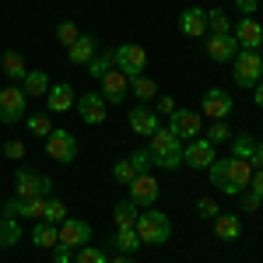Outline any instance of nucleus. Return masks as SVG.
I'll list each match as a JSON object with an SVG mask.
<instances>
[{"mask_svg": "<svg viewBox=\"0 0 263 263\" xmlns=\"http://www.w3.org/2000/svg\"><path fill=\"white\" fill-rule=\"evenodd\" d=\"M207 176H211L214 190H224L228 197H239V193H246V186L253 179V165L246 162V158L228 155V158H214L211 168H207Z\"/></svg>", "mask_w": 263, "mask_h": 263, "instance_id": "nucleus-1", "label": "nucleus"}, {"mask_svg": "<svg viewBox=\"0 0 263 263\" xmlns=\"http://www.w3.org/2000/svg\"><path fill=\"white\" fill-rule=\"evenodd\" d=\"M147 155H151V165H158L165 172L182 168V141L168 126H158V130L147 137Z\"/></svg>", "mask_w": 263, "mask_h": 263, "instance_id": "nucleus-2", "label": "nucleus"}, {"mask_svg": "<svg viewBox=\"0 0 263 263\" xmlns=\"http://www.w3.org/2000/svg\"><path fill=\"white\" fill-rule=\"evenodd\" d=\"M134 232L141 235L144 246H165L168 235H172V221H168V214H162V211H141Z\"/></svg>", "mask_w": 263, "mask_h": 263, "instance_id": "nucleus-3", "label": "nucleus"}, {"mask_svg": "<svg viewBox=\"0 0 263 263\" xmlns=\"http://www.w3.org/2000/svg\"><path fill=\"white\" fill-rule=\"evenodd\" d=\"M232 78L239 88H256V81L263 78V57L260 49H239L232 60Z\"/></svg>", "mask_w": 263, "mask_h": 263, "instance_id": "nucleus-4", "label": "nucleus"}, {"mask_svg": "<svg viewBox=\"0 0 263 263\" xmlns=\"http://www.w3.org/2000/svg\"><path fill=\"white\" fill-rule=\"evenodd\" d=\"M112 60H116V70H123L134 81V78H141L144 67H147V49L137 46V42H123L120 49H112Z\"/></svg>", "mask_w": 263, "mask_h": 263, "instance_id": "nucleus-5", "label": "nucleus"}, {"mask_svg": "<svg viewBox=\"0 0 263 263\" xmlns=\"http://www.w3.org/2000/svg\"><path fill=\"white\" fill-rule=\"evenodd\" d=\"M28 109V95L21 91V84H4L0 88V123H21Z\"/></svg>", "mask_w": 263, "mask_h": 263, "instance_id": "nucleus-6", "label": "nucleus"}, {"mask_svg": "<svg viewBox=\"0 0 263 263\" xmlns=\"http://www.w3.org/2000/svg\"><path fill=\"white\" fill-rule=\"evenodd\" d=\"M168 130H172L182 144L197 141V137L203 134V116L197 112V109H176V112L168 116Z\"/></svg>", "mask_w": 263, "mask_h": 263, "instance_id": "nucleus-7", "label": "nucleus"}, {"mask_svg": "<svg viewBox=\"0 0 263 263\" xmlns=\"http://www.w3.org/2000/svg\"><path fill=\"white\" fill-rule=\"evenodd\" d=\"M49 190H53V182L39 176V172H32V168H18L14 172V197L18 200H32V197H49Z\"/></svg>", "mask_w": 263, "mask_h": 263, "instance_id": "nucleus-8", "label": "nucleus"}, {"mask_svg": "<svg viewBox=\"0 0 263 263\" xmlns=\"http://www.w3.org/2000/svg\"><path fill=\"white\" fill-rule=\"evenodd\" d=\"M46 155H49L53 162H60V165H70L78 158V141H74V134H70V130H53V134L46 137Z\"/></svg>", "mask_w": 263, "mask_h": 263, "instance_id": "nucleus-9", "label": "nucleus"}, {"mask_svg": "<svg viewBox=\"0 0 263 263\" xmlns=\"http://www.w3.org/2000/svg\"><path fill=\"white\" fill-rule=\"evenodd\" d=\"M235 109L232 95L224 88H207L203 91V102H200V116H211V120H228Z\"/></svg>", "mask_w": 263, "mask_h": 263, "instance_id": "nucleus-10", "label": "nucleus"}, {"mask_svg": "<svg viewBox=\"0 0 263 263\" xmlns=\"http://www.w3.org/2000/svg\"><path fill=\"white\" fill-rule=\"evenodd\" d=\"M74 109H78V116H81V123H91V126H99V123H105V112H109V102L102 99L99 91H84L81 99L74 102Z\"/></svg>", "mask_w": 263, "mask_h": 263, "instance_id": "nucleus-11", "label": "nucleus"}, {"mask_svg": "<svg viewBox=\"0 0 263 263\" xmlns=\"http://www.w3.org/2000/svg\"><path fill=\"white\" fill-rule=\"evenodd\" d=\"M91 242V224L81 221V218H63L60 221V242L57 246H67V249H81V246Z\"/></svg>", "mask_w": 263, "mask_h": 263, "instance_id": "nucleus-12", "label": "nucleus"}, {"mask_svg": "<svg viewBox=\"0 0 263 263\" xmlns=\"http://www.w3.org/2000/svg\"><path fill=\"white\" fill-rule=\"evenodd\" d=\"M218 155H214V144L207 141V137H197V141H186L182 144V165H190V168H211Z\"/></svg>", "mask_w": 263, "mask_h": 263, "instance_id": "nucleus-13", "label": "nucleus"}, {"mask_svg": "<svg viewBox=\"0 0 263 263\" xmlns=\"http://www.w3.org/2000/svg\"><path fill=\"white\" fill-rule=\"evenodd\" d=\"M232 39L239 42V49H260L263 46V25L256 18L232 21Z\"/></svg>", "mask_w": 263, "mask_h": 263, "instance_id": "nucleus-14", "label": "nucleus"}, {"mask_svg": "<svg viewBox=\"0 0 263 263\" xmlns=\"http://www.w3.org/2000/svg\"><path fill=\"white\" fill-rule=\"evenodd\" d=\"M158 197H162V186H158V179H155L151 172L134 176V182H130V197H126V200H134L137 207H151Z\"/></svg>", "mask_w": 263, "mask_h": 263, "instance_id": "nucleus-15", "label": "nucleus"}, {"mask_svg": "<svg viewBox=\"0 0 263 263\" xmlns=\"http://www.w3.org/2000/svg\"><path fill=\"white\" fill-rule=\"evenodd\" d=\"M99 84H102L99 95H102L105 102H112V105H120V102L126 99V91H130V78H126L123 70H116V67H112L109 74H102Z\"/></svg>", "mask_w": 263, "mask_h": 263, "instance_id": "nucleus-16", "label": "nucleus"}, {"mask_svg": "<svg viewBox=\"0 0 263 263\" xmlns=\"http://www.w3.org/2000/svg\"><path fill=\"white\" fill-rule=\"evenodd\" d=\"M179 32L186 39H200L207 35V11L203 7H186L179 14Z\"/></svg>", "mask_w": 263, "mask_h": 263, "instance_id": "nucleus-17", "label": "nucleus"}, {"mask_svg": "<svg viewBox=\"0 0 263 263\" xmlns=\"http://www.w3.org/2000/svg\"><path fill=\"white\" fill-rule=\"evenodd\" d=\"M126 120H130V130H134V134H141V137H151V134L158 130V112H155V109H147V105H141V102L130 109V116H126Z\"/></svg>", "mask_w": 263, "mask_h": 263, "instance_id": "nucleus-18", "label": "nucleus"}, {"mask_svg": "<svg viewBox=\"0 0 263 263\" xmlns=\"http://www.w3.org/2000/svg\"><path fill=\"white\" fill-rule=\"evenodd\" d=\"M74 88L67 81H60V84H49V91H46V109L49 112H70L74 109Z\"/></svg>", "mask_w": 263, "mask_h": 263, "instance_id": "nucleus-19", "label": "nucleus"}, {"mask_svg": "<svg viewBox=\"0 0 263 263\" xmlns=\"http://www.w3.org/2000/svg\"><path fill=\"white\" fill-rule=\"evenodd\" d=\"M239 53V42L232 35H207V57L214 63H232Z\"/></svg>", "mask_w": 263, "mask_h": 263, "instance_id": "nucleus-20", "label": "nucleus"}, {"mask_svg": "<svg viewBox=\"0 0 263 263\" xmlns=\"http://www.w3.org/2000/svg\"><path fill=\"white\" fill-rule=\"evenodd\" d=\"M0 70H4V78H11V81H25L28 78V63L21 57L18 49H4L0 53Z\"/></svg>", "mask_w": 263, "mask_h": 263, "instance_id": "nucleus-21", "label": "nucleus"}, {"mask_svg": "<svg viewBox=\"0 0 263 263\" xmlns=\"http://www.w3.org/2000/svg\"><path fill=\"white\" fill-rule=\"evenodd\" d=\"M95 53H99V42H95V35H81V39H78L74 46H70V49H67V60L78 63V67H88Z\"/></svg>", "mask_w": 263, "mask_h": 263, "instance_id": "nucleus-22", "label": "nucleus"}, {"mask_svg": "<svg viewBox=\"0 0 263 263\" xmlns=\"http://www.w3.org/2000/svg\"><path fill=\"white\" fill-rule=\"evenodd\" d=\"M49 74L46 70H28V78L21 81V91L28 95V99H46V91H49Z\"/></svg>", "mask_w": 263, "mask_h": 263, "instance_id": "nucleus-23", "label": "nucleus"}, {"mask_svg": "<svg viewBox=\"0 0 263 263\" xmlns=\"http://www.w3.org/2000/svg\"><path fill=\"white\" fill-rule=\"evenodd\" d=\"M137 218H141V207L134 200H120L112 207V224H116V228H134Z\"/></svg>", "mask_w": 263, "mask_h": 263, "instance_id": "nucleus-24", "label": "nucleus"}, {"mask_svg": "<svg viewBox=\"0 0 263 263\" xmlns=\"http://www.w3.org/2000/svg\"><path fill=\"white\" fill-rule=\"evenodd\" d=\"M214 235L232 242V239H239V235H242V221H239L235 214H218V218H214Z\"/></svg>", "mask_w": 263, "mask_h": 263, "instance_id": "nucleus-25", "label": "nucleus"}, {"mask_svg": "<svg viewBox=\"0 0 263 263\" xmlns=\"http://www.w3.org/2000/svg\"><path fill=\"white\" fill-rule=\"evenodd\" d=\"M112 249L123 253V256H130V253L141 249V235H137L134 228H116V235H112Z\"/></svg>", "mask_w": 263, "mask_h": 263, "instance_id": "nucleus-26", "label": "nucleus"}, {"mask_svg": "<svg viewBox=\"0 0 263 263\" xmlns=\"http://www.w3.org/2000/svg\"><path fill=\"white\" fill-rule=\"evenodd\" d=\"M21 242V224L11 214H0V249H11Z\"/></svg>", "mask_w": 263, "mask_h": 263, "instance_id": "nucleus-27", "label": "nucleus"}, {"mask_svg": "<svg viewBox=\"0 0 263 263\" xmlns=\"http://www.w3.org/2000/svg\"><path fill=\"white\" fill-rule=\"evenodd\" d=\"M32 242L35 246H57L60 242V224L35 221V228H32Z\"/></svg>", "mask_w": 263, "mask_h": 263, "instance_id": "nucleus-28", "label": "nucleus"}, {"mask_svg": "<svg viewBox=\"0 0 263 263\" xmlns=\"http://www.w3.org/2000/svg\"><path fill=\"white\" fill-rule=\"evenodd\" d=\"M130 88H134V95H137V102H141V105H147V102H155L158 99V84H155V78H134V81H130Z\"/></svg>", "mask_w": 263, "mask_h": 263, "instance_id": "nucleus-29", "label": "nucleus"}, {"mask_svg": "<svg viewBox=\"0 0 263 263\" xmlns=\"http://www.w3.org/2000/svg\"><path fill=\"white\" fill-rule=\"evenodd\" d=\"M207 32H211V35H232V18L224 14L221 7L207 11Z\"/></svg>", "mask_w": 263, "mask_h": 263, "instance_id": "nucleus-30", "label": "nucleus"}, {"mask_svg": "<svg viewBox=\"0 0 263 263\" xmlns=\"http://www.w3.org/2000/svg\"><path fill=\"white\" fill-rule=\"evenodd\" d=\"M28 134H35V137H49L53 134V123H49V112H35V116H28Z\"/></svg>", "mask_w": 263, "mask_h": 263, "instance_id": "nucleus-31", "label": "nucleus"}, {"mask_svg": "<svg viewBox=\"0 0 263 263\" xmlns=\"http://www.w3.org/2000/svg\"><path fill=\"white\" fill-rule=\"evenodd\" d=\"M112 67H116L112 53H95V57H91V63H88V74H91V78H102V74H109Z\"/></svg>", "mask_w": 263, "mask_h": 263, "instance_id": "nucleus-32", "label": "nucleus"}, {"mask_svg": "<svg viewBox=\"0 0 263 263\" xmlns=\"http://www.w3.org/2000/svg\"><path fill=\"white\" fill-rule=\"evenodd\" d=\"M253 147H256V141H253L249 134H235V137H232V155H235V158H246V162H249V158H253Z\"/></svg>", "mask_w": 263, "mask_h": 263, "instance_id": "nucleus-33", "label": "nucleus"}, {"mask_svg": "<svg viewBox=\"0 0 263 263\" xmlns=\"http://www.w3.org/2000/svg\"><path fill=\"white\" fill-rule=\"evenodd\" d=\"M232 137H235V134H232L228 120H214V123H211V130H207V141L214 144V147H218V144H224V141H232Z\"/></svg>", "mask_w": 263, "mask_h": 263, "instance_id": "nucleus-34", "label": "nucleus"}, {"mask_svg": "<svg viewBox=\"0 0 263 263\" xmlns=\"http://www.w3.org/2000/svg\"><path fill=\"white\" fill-rule=\"evenodd\" d=\"M63 218H67V203H63V200H57V197H49V200H46V214H42V221L60 224Z\"/></svg>", "mask_w": 263, "mask_h": 263, "instance_id": "nucleus-35", "label": "nucleus"}, {"mask_svg": "<svg viewBox=\"0 0 263 263\" xmlns=\"http://www.w3.org/2000/svg\"><path fill=\"white\" fill-rule=\"evenodd\" d=\"M74 263H109V253H105V249H99V246H81Z\"/></svg>", "mask_w": 263, "mask_h": 263, "instance_id": "nucleus-36", "label": "nucleus"}, {"mask_svg": "<svg viewBox=\"0 0 263 263\" xmlns=\"http://www.w3.org/2000/svg\"><path fill=\"white\" fill-rule=\"evenodd\" d=\"M78 39H81V32H78V25H74V21H60V25H57V42H63L67 49H70Z\"/></svg>", "mask_w": 263, "mask_h": 263, "instance_id": "nucleus-37", "label": "nucleus"}, {"mask_svg": "<svg viewBox=\"0 0 263 263\" xmlns=\"http://www.w3.org/2000/svg\"><path fill=\"white\" fill-rule=\"evenodd\" d=\"M134 176H137V168L130 165V158H126V162H116V165H112V179L123 182V186H130V182H134Z\"/></svg>", "mask_w": 263, "mask_h": 263, "instance_id": "nucleus-38", "label": "nucleus"}, {"mask_svg": "<svg viewBox=\"0 0 263 263\" xmlns=\"http://www.w3.org/2000/svg\"><path fill=\"white\" fill-rule=\"evenodd\" d=\"M197 214H200V218H211V221H214V218L221 214V207L211 200V197H200V200H197Z\"/></svg>", "mask_w": 263, "mask_h": 263, "instance_id": "nucleus-39", "label": "nucleus"}, {"mask_svg": "<svg viewBox=\"0 0 263 263\" xmlns=\"http://www.w3.org/2000/svg\"><path fill=\"white\" fill-rule=\"evenodd\" d=\"M130 165L137 168V176H144V172L151 168V155H147V147H144V151H134V155H130Z\"/></svg>", "mask_w": 263, "mask_h": 263, "instance_id": "nucleus-40", "label": "nucleus"}, {"mask_svg": "<svg viewBox=\"0 0 263 263\" xmlns=\"http://www.w3.org/2000/svg\"><path fill=\"white\" fill-rule=\"evenodd\" d=\"M4 155H7L11 162H21V158H25V144L21 141H7L4 144Z\"/></svg>", "mask_w": 263, "mask_h": 263, "instance_id": "nucleus-41", "label": "nucleus"}, {"mask_svg": "<svg viewBox=\"0 0 263 263\" xmlns=\"http://www.w3.org/2000/svg\"><path fill=\"white\" fill-rule=\"evenodd\" d=\"M158 112H162V116H172V112H176V109H179V105H176V99H172V95H158Z\"/></svg>", "mask_w": 263, "mask_h": 263, "instance_id": "nucleus-42", "label": "nucleus"}, {"mask_svg": "<svg viewBox=\"0 0 263 263\" xmlns=\"http://www.w3.org/2000/svg\"><path fill=\"white\" fill-rule=\"evenodd\" d=\"M239 197H242V211H249V214H253V211H260L263 197H256L253 190H249V193H239Z\"/></svg>", "mask_w": 263, "mask_h": 263, "instance_id": "nucleus-43", "label": "nucleus"}, {"mask_svg": "<svg viewBox=\"0 0 263 263\" xmlns=\"http://www.w3.org/2000/svg\"><path fill=\"white\" fill-rule=\"evenodd\" d=\"M235 7H239V14H242V18H253V14H256V7H260V0H235Z\"/></svg>", "mask_w": 263, "mask_h": 263, "instance_id": "nucleus-44", "label": "nucleus"}, {"mask_svg": "<svg viewBox=\"0 0 263 263\" xmlns=\"http://www.w3.org/2000/svg\"><path fill=\"white\" fill-rule=\"evenodd\" d=\"M246 190H253L256 197H263V168H256V172H253V179H249V186H246Z\"/></svg>", "mask_w": 263, "mask_h": 263, "instance_id": "nucleus-45", "label": "nucleus"}, {"mask_svg": "<svg viewBox=\"0 0 263 263\" xmlns=\"http://www.w3.org/2000/svg\"><path fill=\"white\" fill-rule=\"evenodd\" d=\"M70 253H74V249H67V246H57V249H53V263H70Z\"/></svg>", "mask_w": 263, "mask_h": 263, "instance_id": "nucleus-46", "label": "nucleus"}, {"mask_svg": "<svg viewBox=\"0 0 263 263\" xmlns=\"http://www.w3.org/2000/svg\"><path fill=\"white\" fill-rule=\"evenodd\" d=\"M249 165L253 168H263V144L256 141V147H253V158H249Z\"/></svg>", "mask_w": 263, "mask_h": 263, "instance_id": "nucleus-47", "label": "nucleus"}, {"mask_svg": "<svg viewBox=\"0 0 263 263\" xmlns=\"http://www.w3.org/2000/svg\"><path fill=\"white\" fill-rule=\"evenodd\" d=\"M253 99H256V105H260V109H263V78H260V81H256V88H253Z\"/></svg>", "mask_w": 263, "mask_h": 263, "instance_id": "nucleus-48", "label": "nucleus"}, {"mask_svg": "<svg viewBox=\"0 0 263 263\" xmlns=\"http://www.w3.org/2000/svg\"><path fill=\"white\" fill-rule=\"evenodd\" d=\"M109 263H134L130 256H123V253H116V256H109Z\"/></svg>", "mask_w": 263, "mask_h": 263, "instance_id": "nucleus-49", "label": "nucleus"}]
</instances>
